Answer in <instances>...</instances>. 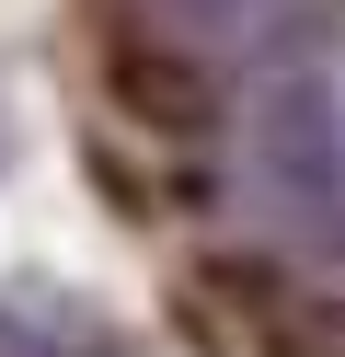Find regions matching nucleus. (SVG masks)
<instances>
[{
  "mask_svg": "<svg viewBox=\"0 0 345 357\" xmlns=\"http://www.w3.org/2000/svg\"><path fill=\"white\" fill-rule=\"evenodd\" d=\"M184 12H196V24H230V12H242V0H184Z\"/></svg>",
  "mask_w": 345,
  "mask_h": 357,
  "instance_id": "obj_3",
  "label": "nucleus"
},
{
  "mask_svg": "<svg viewBox=\"0 0 345 357\" xmlns=\"http://www.w3.org/2000/svg\"><path fill=\"white\" fill-rule=\"evenodd\" d=\"M0 162H12V139H0Z\"/></svg>",
  "mask_w": 345,
  "mask_h": 357,
  "instance_id": "obj_4",
  "label": "nucleus"
},
{
  "mask_svg": "<svg viewBox=\"0 0 345 357\" xmlns=\"http://www.w3.org/2000/svg\"><path fill=\"white\" fill-rule=\"evenodd\" d=\"M0 357H127V346L69 300H0Z\"/></svg>",
  "mask_w": 345,
  "mask_h": 357,
  "instance_id": "obj_2",
  "label": "nucleus"
},
{
  "mask_svg": "<svg viewBox=\"0 0 345 357\" xmlns=\"http://www.w3.org/2000/svg\"><path fill=\"white\" fill-rule=\"evenodd\" d=\"M242 162H253V196L288 242H311V265L334 254V47H299L265 70L253 93V127H242Z\"/></svg>",
  "mask_w": 345,
  "mask_h": 357,
  "instance_id": "obj_1",
  "label": "nucleus"
}]
</instances>
